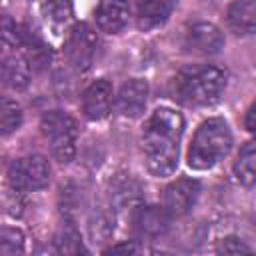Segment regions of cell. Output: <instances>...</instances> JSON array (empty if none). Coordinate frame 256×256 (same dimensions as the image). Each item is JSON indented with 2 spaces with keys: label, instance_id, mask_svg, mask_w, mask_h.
Instances as JSON below:
<instances>
[{
  "label": "cell",
  "instance_id": "3",
  "mask_svg": "<svg viewBox=\"0 0 256 256\" xmlns=\"http://www.w3.org/2000/svg\"><path fill=\"white\" fill-rule=\"evenodd\" d=\"M226 88V72L216 66H204L184 72L176 80V96L190 106L214 104Z\"/></svg>",
  "mask_w": 256,
  "mask_h": 256
},
{
  "label": "cell",
  "instance_id": "7",
  "mask_svg": "<svg viewBox=\"0 0 256 256\" xmlns=\"http://www.w3.org/2000/svg\"><path fill=\"white\" fill-rule=\"evenodd\" d=\"M184 48L192 54L214 56L224 48V34L210 22H196L184 32Z\"/></svg>",
  "mask_w": 256,
  "mask_h": 256
},
{
  "label": "cell",
  "instance_id": "23",
  "mask_svg": "<svg viewBox=\"0 0 256 256\" xmlns=\"http://www.w3.org/2000/svg\"><path fill=\"white\" fill-rule=\"evenodd\" d=\"M106 252H108V254H122V252L130 254V252H140V248H138L136 244H132V242H122V244L110 246V248H108Z\"/></svg>",
  "mask_w": 256,
  "mask_h": 256
},
{
  "label": "cell",
  "instance_id": "1",
  "mask_svg": "<svg viewBox=\"0 0 256 256\" xmlns=\"http://www.w3.org/2000/svg\"><path fill=\"white\" fill-rule=\"evenodd\" d=\"M184 118L172 108H158L146 120L142 130V148L146 166L154 176H170L178 166Z\"/></svg>",
  "mask_w": 256,
  "mask_h": 256
},
{
  "label": "cell",
  "instance_id": "14",
  "mask_svg": "<svg viewBox=\"0 0 256 256\" xmlns=\"http://www.w3.org/2000/svg\"><path fill=\"white\" fill-rule=\"evenodd\" d=\"M174 0H138L136 22L140 30H152L164 24L172 12Z\"/></svg>",
  "mask_w": 256,
  "mask_h": 256
},
{
  "label": "cell",
  "instance_id": "18",
  "mask_svg": "<svg viewBox=\"0 0 256 256\" xmlns=\"http://www.w3.org/2000/svg\"><path fill=\"white\" fill-rule=\"evenodd\" d=\"M22 38H24V32L14 20H10V18L0 20V52L2 54L12 52V50H20Z\"/></svg>",
  "mask_w": 256,
  "mask_h": 256
},
{
  "label": "cell",
  "instance_id": "8",
  "mask_svg": "<svg viewBox=\"0 0 256 256\" xmlns=\"http://www.w3.org/2000/svg\"><path fill=\"white\" fill-rule=\"evenodd\" d=\"M200 184L194 178H178L164 190V208L170 216H184L196 202Z\"/></svg>",
  "mask_w": 256,
  "mask_h": 256
},
{
  "label": "cell",
  "instance_id": "5",
  "mask_svg": "<svg viewBox=\"0 0 256 256\" xmlns=\"http://www.w3.org/2000/svg\"><path fill=\"white\" fill-rule=\"evenodd\" d=\"M50 166L44 156L30 154L18 158L8 168V184L14 192H34L48 184Z\"/></svg>",
  "mask_w": 256,
  "mask_h": 256
},
{
  "label": "cell",
  "instance_id": "15",
  "mask_svg": "<svg viewBox=\"0 0 256 256\" xmlns=\"http://www.w3.org/2000/svg\"><path fill=\"white\" fill-rule=\"evenodd\" d=\"M226 18L232 32L252 34L256 28V0H232Z\"/></svg>",
  "mask_w": 256,
  "mask_h": 256
},
{
  "label": "cell",
  "instance_id": "20",
  "mask_svg": "<svg viewBox=\"0 0 256 256\" xmlns=\"http://www.w3.org/2000/svg\"><path fill=\"white\" fill-rule=\"evenodd\" d=\"M24 252V234L18 228H0V254H20Z\"/></svg>",
  "mask_w": 256,
  "mask_h": 256
},
{
  "label": "cell",
  "instance_id": "21",
  "mask_svg": "<svg viewBox=\"0 0 256 256\" xmlns=\"http://www.w3.org/2000/svg\"><path fill=\"white\" fill-rule=\"evenodd\" d=\"M138 198H140V188H138V184L134 182V180H122L118 186H114V190H112V202L116 204V206H120V208H124L126 204L130 206V204H134V202H138Z\"/></svg>",
  "mask_w": 256,
  "mask_h": 256
},
{
  "label": "cell",
  "instance_id": "4",
  "mask_svg": "<svg viewBox=\"0 0 256 256\" xmlns=\"http://www.w3.org/2000/svg\"><path fill=\"white\" fill-rule=\"evenodd\" d=\"M42 134L50 140L52 154L58 162L66 164L76 154V122L62 110H50L40 120Z\"/></svg>",
  "mask_w": 256,
  "mask_h": 256
},
{
  "label": "cell",
  "instance_id": "24",
  "mask_svg": "<svg viewBox=\"0 0 256 256\" xmlns=\"http://www.w3.org/2000/svg\"><path fill=\"white\" fill-rule=\"evenodd\" d=\"M254 112H256V104H252L246 112V130L248 132H254Z\"/></svg>",
  "mask_w": 256,
  "mask_h": 256
},
{
  "label": "cell",
  "instance_id": "12",
  "mask_svg": "<svg viewBox=\"0 0 256 256\" xmlns=\"http://www.w3.org/2000/svg\"><path fill=\"white\" fill-rule=\"evenodd\" d=\"M112 96H114V90H112V84L108 80H96L92 82L86 92H84V98H82V108H84V114L88 120H102L108 116L110 108H112Z\"/></svg>",
  "mask_w": 256,
  "mask_h": 256
},
{
  "label": "cell",
  "instance_id": "11",
  "mask_svg": "<svg viewBox=\"0 0 256 256\" xmlns=\"http://www.w3.org/2000/svg\"><path fill=\"white\" fill-rule=\"evenodd\" d=\"M148 100V82L140 78H132L122 84L116 94V112L124 118H138Z\"/></svg>",
  "mask_w": 256,
  "mask_h": 256
},
{
  "label": "cell",
  "instance_id": "13",
  "mask_svg": "<svg viewBox=\"0 0 256 256\" xmlns=\"http://www.w3.org/2000/svg\"><path fill=\"white\" fill-rule=\"evenodd\" d=\"M130 16V4L128 0H100L96 8V24L102 32L118 34L126 24Z\"/></svg>",
  "mask_w": 256,
  "mask_h": 256
},
{
  "label": "cell",
  "instance_id": "6",
  "mask_svg": "<svg viewBox=\"0 0 256 256\" xmlns=\"http://www.w3.org/2000/svg\"><path fill=\"white\" fill-rule=\"evenodd\" d=\"M96 46H98L96 32L86 22L74 24V28L70 30L66 44H64V54H66L68 64L80 72L90 68V64L96 56Z\"/></svg>",
  "mask_w": 256,
  "mask_h": 256
},
{
  "label": "cell",
  "instance_id": "9",
  "mask_svg": "<svg viewBox=\"0 0 256 256\" xmlns=\"http://www.w3.org/2000/svg\"><path fill=\"white\" fill-rule=\"evenodd\" d=\"M132 224L140 238H160L170 228V214L164 206H138Z\"/></svg>",
  "mask_w": 256,
  "mask_h": 256
},
{
  "label": "cell",
  "instance_id": "17",
  "mask_svg": "<svg viewBox=\"0 0 256 256\" xmlns=\"http://www.w3.org/2000/svg\"><path fill=\"white\" fill-rule=\"evenodd\" d=\"M22 126V108L10 98H0V136H8Z\"/></svg>",
  "mask_w": 256,
  "mask_h": 256
},
{
  "label": "cell",
  "instance_id": "19",
  "mask_svg": "<svg viewBox=\"0 0 256 256\" xmlns=\"http://www.w3.org/2000/svg\"><path fill=\"white\" fill-rule=\"evenodd\" d=\"M42 14L46 22L54 26H62L72 18V4L70 0H48L42 4Z\"/></svg>",
  "mask_w": 256,
  "mask_h": 256
},
{
  "label": "cell",
  "instance_id": "16",
  "mask_svg": "<svg viewBox=\"0 0 256 256\" xmlns=\"http://www.w3.org/2000/svg\"><path fill=\"white\" fill-rule=\"evenodd\" d=\"M254 160H256V150H254V142H246L240 152L238 158L234 162V174L236 178L244 184V186H252L254 184Z\"/></svg>",
  "mask_w": 256,
  "mask_h": 256
},
{
  "label": "cell",
  "instance_id": "2",
  "mask_svg": "<svg viewBox=\"0 0 256 256\" xmlns=\"http://www.w3.org/2000/svg\"><path fill=\"white\" fill-rule=\"evenodd\" d=\"M232 146V134L222 118H208L200 124L188 150V166L194 170H208L218 164Z\"/></svg>",
  "mask_w": 256,
  "mask_h": 256
},
{
  "label": "cell",
  "instance_id": "22",
  "mask_svg": "<svg viewBox=\"0 0 256 256\" xmlns=\"http://www.w3.org/2000/svg\"><path fill=\"white\" fill-rule=\"evenodd\" d=\"M216 252H220V254H240V252H252V248L248 244H244L240 238L228 236V238H222L218 242Z\"/></svg>",
  "mask_w": 256,
  "mask_h": 256
},
{
  "label": "cell",
  "instance_id": "10",
  "mask_svg": "<svg viewBox=\"0 0 256 256\" xmlns=\"http://www.w3.org/2000/svg\"><path fill=\"white\" fill-rule=\"evenodd\" d=\"M32 66L24 52L12 50L4 52L0 58V82L12 90H24L30 84Z\"/></svg>",
  "mask_w": 256,
  "mask_h": 256
}]
</instances>
